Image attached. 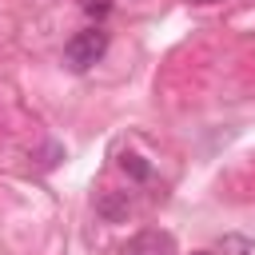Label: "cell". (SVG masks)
<instances>
[{
	"label": "cell",
	"instance_id": "6da1fadb",
	"mask_svg": "<svg viewBox=\"0 0 255 255\" xmlns=\"http://www.w3.org/2000/svg\"><path fill=\"white\" fill-rule=\"evenodd\" d=\"M104 52H108V32H104V28H84V32H76V36L64 44V60H68V68H76V72L92 68Z\"/></svg>",
	"mask_w": 255,
	"mask_h": 255
},
{
	"label": "cell",
	"instance_id": "7a4b0ae2",
	"mask_svg": "<svg viewBox=\"0 0 255 255\" xmlns=\"http://www.w3.org/2000/svg\"><path fill=\"white\" fill-rule=\"evenodd\" d=\"M128 255H175V243H171L167 231H143V235L131 239Z\"/></svg>",
	"mask_w": 255,
	"mask_h": 255
},
{
	"label": "cell",
	"instance_id": "3957f363",
	"mask_svg": "<svg viewBox=\"0 0 255 255\" xmlns=\"http://www.w3.org/2000/svg\"><path fill=\"white\" fill-rule=\"evenodd\" d=\"M96 211H100L108 223H116V219L128 215V195H100V199H96Z\"/></svg>",
	"mask_w": 255,
	"mask_h": 255
},
{
	"label": "cell",
	"instance_id": "277c9868",
	"mask_svg": "<svg viewBox=\"0 0 255 255\" xmlns=\"http://www.w3.org/2000/svg\"><path fill=\"white\" fill-rule=\"evenodd\" d=\"M219 255H255V239H247V235H223L219 239Z\"/></svg>",
	"mask_w": 255,
	"mask_h": 255
},
{
	"label": "cell",
	"instance_id": "5b68a950",
	"mask_svg": "<svg viewBox=\"0 0 255 255\" xmlns=\"http://www.w3.org/2000/svg\"><path fill=\"white\" fill-rule=\"evenodd\" d=\"M120 167H124L128 175H135V179H147V175H151V167H147L139 155H124V159H120Z\"/></svg>",
	"mask_w": 255,
	"mask_h": 255
},
{
	"label": "cell",
	"instance_id": "8992f818",
	"mask_svg": "<svg viewBox=\"0 0 255 255\" xmlns=\"http://www.w3.org/2000/svg\"><path fill=\"white\" fill-rule=\"evenodd\" d=\"M195 255H211V251H195Z\"/></svg>",
	"mask_w": 255,
	"mask_h": 255
},
{
	"label": "cell",
	"instance_id": "52a82bcc",
	"mask_svg": "<svg viewBox=\"0 0 255 255\" xmlns=\"http://www.w3.org/2000/svg\"><path fill=\"white\" fill-rule=\"evenodd\" d=\"M203 4H211V0H203Z\"/></svg>",
	"mask_w": 255,
	"mask_h": 255
}]
</instances>
